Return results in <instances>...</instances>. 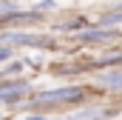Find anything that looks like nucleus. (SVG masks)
<instances>
[{
    "label": "nucleus",
    "mask_w": 122,
    "mask_h": 120,
    "mask_svg": "<svg viewBox=\"0 0 122 120\" xmlns=\"http://www.w3.org/2000/svg\"><path fill=\"white\" fill-rule=\"evenodd\" d=\"M85 91L80 86H65V89H51V91H40L37 94V103H71V100H80Z\"/></svg>",
    "instance_id": "obj_1"
},
{
    "label": "nucleus",
    "mask_w": 122,
    "mask_h": 120,
    "mask_svg": "<svg viewBox=\"0 0 122 120\" xmlns=\"http://www.w3.org/2000/svg\"><path fill=\"white\" fill-rule=\"evenodd\" d=\"M26 89H29V86L20 83V80H9V83H3V86H0V103H14Z\"/></svg>",
    "instance_id": "obj_4"
},
{
    "label": "nucleus",
    "mask_w": 122,
    "mask_h": 120,
    "mask_svg": "<svg viewBox=\"0 0 122 120\" xmlns=\"http://www.w3.org/2000/svg\"><path fill=\"white\" fill-rule=\"evenodd\" d=\"M114 23H122V9H114V12L102 14V26H111L114 29Z\"/></svg>",
    "instance_id": "obj_6"
},
{
    "label": "nucleus",
    "mask_w": 122,
    "mask_h": 120,
    "mask_svg": "<svg viewBox=\"0 0 122 120\" xmlns=\"http://www.w3.org/2000/svg\"><path fill=\"white\" fill-rule=\"evenodd\" d=\"M9 57H11V49H9V46H0V63L9 60Z\"/></svg>",
    "instance_id": "obj_7"
},
{
    "label": "nucleus",
    "mask_w": 122,
    "mask_h": 120,
    "mask_svg": "<svg viewBox=\"0 0 122 120\" xmlns=\"http://www.w3.org/2000/svg\"><path fill=\"white\" fill-rule=\"evenodd\" d=\"M99 83L102 86H108V89H114V91H122V72H108V74H99Z\"/></svg>",
    "instance_id": "obj_5"
},
{
    "label": "nucleus",
    "mask_w": 122,
    "mask_h": 120,
    "mask_svg": "<svg viewBox=\"0 0 122 120\" xmlns=\"http://www.w3.org/2000/svg\"><path fill=\"white\" fill-rule=\"evenodd\" d=\"M0 43H14V46H48V37H37V34H23V31H9L0 34Z\"/></svg>",
    "instance_id": "obj_2"
},
{
    "label": "nucleus",
    "mask_w": 122,
    "mask_h": 120,
    "mask_svg": "<svg viewBox=\"0 0 122 120\" xmlns=\"http://www.w3.org/2000/svg\"><path fill=\"white\" fill-rule=\"evenodd\" d=\"M77 37H80L82 43H111V40L119 37V31L105 26V29H85V31H80Z\"/></svg>",
    "instance_id": "obj_3"
},
{
    "label": "nucleus",
    "mask_w": 122,
    "mask_h": 120,
    "mask_svg": "<svg viewBox=\"0 0 122 120\" xmlns=\"http://www.w3.org/2000/svg\"><path fill=\"white\" fill-rule=\"evenodd\" d=\"M29 120H46V117H29Z\"/></svg>",
    "instance_id": "obj_8"
}]
</instances>
